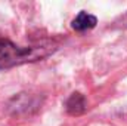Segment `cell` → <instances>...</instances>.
Here are the masks:
<instances>
[{
    "mask_svg": "<svg viewBox=\"0 0 127 126\" xmlns=\"http://www.w3.org/2000/svg\"><path fill=\"white\" fill-rule=\"evenodd\" d=\"M52 43H40L34 46H18L10 40L0 39V68L15 67L21 64L43 60L55 52Z\"/></svg>",
    "mask_w": 127,
    "mask_h": 126,
    "instance_id": "6da1fadb",
    "label": "cell"
},
{
    "mask_svg": "<svg viewBox=\"0 0 127 126\" xmlns=\"http://www.w3.org/2000/svg\"><path fill=\"white\" fill-rule=\"evenodd\" d=\"M87 108V101L86 96L80 92H74L71 94V96L66 99L65 102V110L68 111V114L71 116H80L86 111Z\"/></svg>",
    "mask_w": 127,
    "mask_h": 126,
    "instance_id": "7a4b0ae2",
    "label": "cell"
},
{
    "mask_svg": "<svg viewBox=\"0 0 127 126\" xmlns=\"http://www.w3.org/2000/svg\"><path fill=\"white\" fill-rule=\"evenodd\" d=\"M96 24H97V19H96L95 15L81 10V12L72 19L71 27H72V30H75V31H86V30H90V28L96 27Z\"/></svg>",
    "mask_w": 127,
    "mask_h": 126,
    "instance_id": "3957f363",
    "label": "cell"
}]
</instances>
